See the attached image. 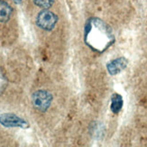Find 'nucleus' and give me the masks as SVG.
I'll return each instance as SVG.
<instances>
[{
	"mask_svg": "<svg viewBox=\"0 0 147 147\" xmlns=\"http://www.w3.org/2000/svg\"><path fill=\"white\" fill-rule=\"evenodd\" d=\"M58 21V16L48 9H43L40 11L36 16L37 26L47 32L53 31L55 28Z\"/></svg>",
	"mask_w": 147,
	"mask_h": 147,
	"instance_id": "obj_3",
	"label": "nucleus"
},
{
	"mask_svg": "<svg viewBox=\"0 0 147 147\" xmlns=\"http://www.w3.org/2000/svg\"><path fill=\"white\" fill-rule=\"evenodd\" d=\"M6 86H7V79H6L3 71L0 69V95L5 90Z\"/></svg>",
	"mask_w": 147,
	"mask_h": 147,
	"instance_id": "obj_10",
	"label": "nucleus"
},
{
	"mask_svg": "<svg viewBox=\"0 0 147 147\" xmlns=\"http://www.w3.org/2000/svg\"><path fill=\"white\" fill-rule=\"evenodd\" d=\"M127 65H128V60L122 56L108 61L106 64V69L109 75L116 76L125 69Z\"/></svg>",
	"mask_w": 147,
	"mask_h": 147,
	"instance_id": "obj_5",
	"label": "nucleus"
},
{
	"mask_svg": "<svg viewBox=\"0 0 147 147\" xmlns=\"http://www.w3.org/2000/svg\"><path fill=\"white\" fill-rule=\"evenodd\" d=\"M123 106H124L123 97L118 93H114L111 96V104H110L111 112L115 115L119 114Z\"/></svg>",
	"mask_w": 147,
	"mask_h": 147,
	"instance_id": "obj_7",
	"label": "nucleus"
},
{
	"mask_svg": "<svg viewBox=\"0 0 147 147\" xmlns=\"http://www.w3.org/2000/svg\"><path fill=\"white\" fill-rule=\"evenodd\" d=\"M53 97L45 89H38L32 94V104L34 109L41 113H45L52 106Z\"/></svg>",
	"mask_w": 147,
	"mask_h": 147,
	"instance_id": "obj_2",
	"label": "nucleus"
},
{
	"mask_svg": "<svg viewBox=\"0 0 147 147\" xmlns=\"http://www.w3.org/2000/svg\"><path fill=\"white\" fill-rule=\"evenodd\" d=\"M101 125L100 124H98V123H94L92 125H91V129H90V133L93 135V137H96V138H98L101 135H102V131L104 129L101 128Z\"/></svg>",
	"mask_w": 147,
	"mask_h": 147,
	"instance_id": "obj_9",
	"label": "nucleus"
},
{
	"mask_svg": "<svg viewBox=\"0 0 147 147\" xmlns=\"http://www.w3.org/2000/svg\"><path fill=\"white\" fill-rule=\"evenodd\" d=\"M55 0H33V2L38 7L43 9H49L54 4Z\"/></svg>",
	"mask_w": 147,
	"mask_h": 147,
	"instance_id": "obj_8",
	"label": "nucleus"
},
{
	"mask_svg": "<svg viewBox=\"0 0 147 147\" xmlns=\"http://www.w3.org/2000/svg\"><path fill=\"white\" fill-rule=\"evenodd\" d=\"M0 125L7 128L27 129L30 127V124L27 120L14 113H3L0 115Z\"/></svg>",
	"mask_w": 147,
	"mask_h": 147,
	"instance_id": "obj_4",
	"label": "nucleus"
},
{
	"mask_svg": "<svg viewBox=\"0 0 147 147\" xmlns=\"http://www.w3.org/2000/svg\"><path fill=\"white\" fill-rule=\"evenodd\" d=\"M13 1H14L15 4H16V5H20L22 3V0H13Z\"/></svg>",
	"mask_w": 147,
	"mask_h": 147,
	"instance_id": "obj_11",
	"label": "nucleus"
},
{
	"mask_svg": "<svg viewBox=\"0 0 147 147\" xmlns=\"http://www.w3.org/2000/svg\"><path fill=\"white\" fill-rule=\"evenodd\" d=\"M13 14V9L10 5L4 1L0 0V23H6L10 20Z\"/></svg>",
	"mask_w": 147,
	"mask_h": 147,
	"instance_id": "obj_6",
	"label": "nucleus"
},
{
	"mask_svg": "<svg viewBox=\"0 0 147 147\" xmlns=\"http://www.w3.org/2000/svg\"><path fill=\"white\" fill-rule=\"evenodd\" d=\"M83 42L93 52L103 53L115 42L111 27L98 17H89L84 24Z\"/></svg>",
	"mask_w": 147,
	"mask_h": 147,
	"instance_id": "obj_1",
	"label": "nucleus"
}]
</instances>
